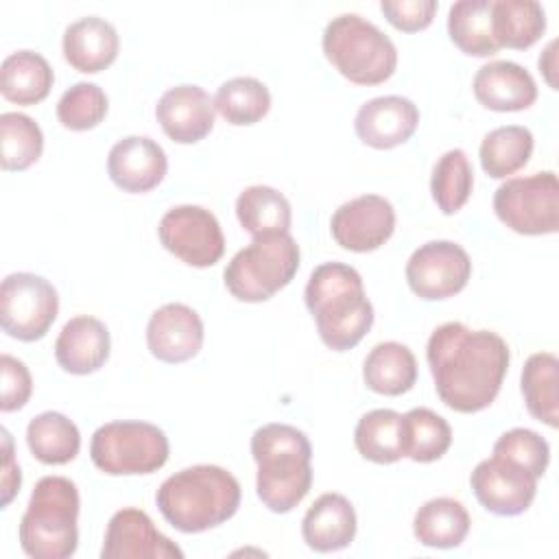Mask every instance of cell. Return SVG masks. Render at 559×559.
<instances>
[{
	"mask_svg": "<svg viewBox=\"0 0 559 559\" xmlns=\"http://www.w3.org/2000/svg\"><path fill=\"white\" fill-rule=\"evenodd\" d=\"M426 358L439 400L456 413H478L500 393L511 354L500 334L448 321L430 334Z\"/></svg>",
	"mask_w": 559,
	"mask_h": 559,
	"instance_id": "6da1fadb",
	"label": "cell"
},
{
	"mask_svg": "<svg viewBox=\"0 0 559 559\" xmlns=\"http://www.w3.org/2000/svg\"><path fill=\"white\" fill-rule=\"evenodd\" d=\"M306 306L321 341L334 352L356 347L373 325V306L360 273L343 262L319 264L306 284Z\"/></svg>",
	"mask_w": 559,
	"mask_h": 559,
	"instance_id": "7a4b0ae2",
	"label": "cell"
},
{
	"mask_svg": "<svg viewBox=\"0 0 559 559\" xmlns=\"http://www.w3.org/2000/svg\"><path fill=\"white\" fill-rule=\"evenodd\" d=\"M155 502L164 520L181 533H203L236 515L240 483L218 465H192L168 476Z\"/></svg>",
	"mask_w": 559,
	"mask_h": 559,
	"instance_id": "3957f363",
	"label": "cell"
},
{
	"mask_svg": "<svg viewBox=\"0 0 559 559\" xmlns=\"http://www.w3.org/2000/svg\"><path fill=\"white\" fill-rule=\"evenodd\" d=\"M258 465L255 491L273 513L293 511L312 485V448L308 437L288 424H264L251 437Z\"/></svg>",
	"mask_w": 559,
	"mask_h": 559,
	"instance_id": "277c9868",
	"label": "cell"
},
{
	"mask_svg": "<svg viewBox=\"0 0 559 559\" xmlns=\"http://www.w3.org/2000/svg\"><path fill=\"white\" fill-rule=\"evenodd\" d=\"M79 489L66 476L35 483L20 520V546L33 559H68L79 546Z\"/></svg>",
	"mask_w": 559,
	"mask_h": 559,
	"instance_id": "5b68a950",
	"label": "cell"
},
{
	"mask_svg": "<svg viewBox=\"0 0 559 559\" xmlns=\"http://www.w3.org/2000/svg\"><path fill=\"white\" fill-rule=\"evenodd\" d=\"M321 44L325 59L356 85H380L397 68V50L389 35L356 13L332 17Z\"/></svg>",
	"mask_w": 559,
	"mask_h": 559,
	"instance_id": "8992f818",
	"label": "cell"
},
{
	"mask_svg": "<svg viewBox=\"0 0 559 559\" xmlns=\"http://www.w3.org/2000/svg\"><path fill=\"white\" fill-rule=\"evenodd\" d=\"M299 269V245L290 234L255 236L225 266V286L238 299L258 304L288 286Z\"/></svg>",
	"mask_w": 559,
	"mask_h": 559,
	"instance_id": "52a82bcc",
	"label": "cell"
},
{
	"mask_svg": "<svg viewBox=\"0 0 559 559\" xmlns=\"http://www.w3.org/2000/svg\"><path fill=\"white\" fill-rule=\"evenodd\" d=\"M168 437L148 421H109L90 443L92 463L109 476L153 474L168 461Z\"/></svg>",
	"mask_w": 559,
	"mask_h": 559,
	"instance_id": "ba28073f",
	"label": "cell"
},
{
	"mask_svg": "<svg viewBox=\"0 0 559 559\" xmlns=\"http://www.w3.org/2000/svg\"><path fill=\"white\" fill-rule=\"evenodd\" d=\"M496 216L515 234L544 236L559 229V181L552 170L507 179L493 194Z\"/></svg>",
	"mask_w": 559,
	"mask_h": 559,
	"instance_id": "9c48e42d",
	"label": "cell"
},
{
	"mask_svg": "<svg viewBox=\"0 0 559 559\" xmlns=\"http://www.w3.org/2000/svg\"><path fill=\"white\" fill-rule=\"evenodd\" d=\"M59 312L55 286L35 273H11L0 286V325L24 343L46 336Z\"/></svg>",
	"mask_w": 559,
	"mask_h": 559,
	"instance_id": "30bf717a",
	"label": "cell"
},
{
	"mask_svg": "<svg viewBox=\"0 0 559 559\" xmlns=\"http://www.w3.org/2000/svg\"><path fill=\"white\" fill-rule=\"evenodd\" d=\"M159 242L181 262L205 269L225 253V236L216 216L201 205H175L157 225Z\"/></svg>",
	"mask_w": 559,
	"mask_h": 559,
	"instance_id": "8fae6325",
	"label": "cell"
},
{
	"mask_svg": "<svg viewBox=\"0 0 559 559\" xmlns=\"http://www.w3.org/2000/svg\"><path fill=\"white\" fill-rule=\"evenodd\" d=\"M469 277L472 260L452 240H430L415 249L406 262L408 286L426 301L454 297L467 286Z\"/></svg>",
	"mask_w": 559,
	"mask_h": 559,
	"instance_id": "7c38bea8",
	"label": "cell"
},
{
	"mask_svg": "<svg viewBox=\"0 0 559 559\" xmlns=\"http://www.w3.org/2000/svg\"><path fill=\"white\" fill-rule=\"evenodd\" d=\"M469 485L476 500L489 513L502 518L524 513L537 493V476L502 456L480 461L469 476Z\"/></svg>",
	"mask_w": 559,
	"mask_h": 559,
	"instance_id": "4fadbf2b",
	"label": "cell"
},
{
	"mask_svg": "<svg viewBox=\"0 0 559 559\" xmlns=\"http://www.w3.org/2000/svg\"><path fill=\"white\" fill-rule=\"evenodd\" d=\"M330 231L336 245L347 251H376L395 231V210L380 194H360L336 207Z\"/></svg>",
	"mask_w": 559,
	"mask_h": 559,
	"instance_id": "5bb4252c",
	"label": "cell"
},
{
	"mask_svg": "<svg viewBox=\"0 0 559 559\" xmlns=\"http://www.w3.org/2000/svg\"><path fill=\"white\" fill-rule=\"evenodd\" d=\"M103 559H181V548L162 535L153 520L135 507L111 515L100 550Z\"/></svg>",
	"mask_w": 559,
	"mask_h": 559,
	"instance_id": "9a60e30c",
	"label": "cell"
},
{
	"mask_svg": "<svg viewBox=\"0 0 559 559\" xmlns=\"http://www.w3.org/2000/svg\"><path fill=\"white\" fill-rule=\"evenodd\" d=\"M203 321L186 304H164L146 323L148 352L162 362H186L203 347Z\"/></svg>",
	"mask_w": 559,
	"mask_h": 559,
	"instance_id": "2e32d148",
	"label": "cell"
},
{
	"mask_svg": "<svg viewBox=\"0 0 559 559\" xmlns=\"http://www.w3.org/2000/svg\"><path fill=\"white\" fill-rule=\"evenodd\" d=\"M166 170L168 159L164 148L146 135H127L118 140L107 155L109 179L131 194L157 188Z\"/></svg>",
	"mask_w": 559,
	"mask_h": 559,
	"instance_id": "e0dca14e",
	"label": "cell"
},
{
	"mask_svg": "<svg viewBox=\"0 0 559 559\" xmlns=\"http://www.w3.org/2000/svg\"><path fill=\"white\" fill-rule=\"evenodd\" d=\"M155 116L177 144H194L214 129V100L199 85H175L162 94Z\"/></svg>",
	"mask_w": 559,
	"mask_h": 559,
	"instance_id": "ac0fdd59",
	"label": "cell"
},
{
	"mask_svg": "<svg viewBox=\"0 0 559 559\" xmlns=\"http://www.w3.org/2000/svg\"><path fill=\"white\" fill-rule=\"evenodd\" d=\"M419 124V109L404 96H378L360 105L354 131L371 148H393L411 140Z\"/></svg>",
	"mask_w": 559,
	"mask_h": 559,
	"instance_id": "d6986e66",
	"label": "cell"
},
{
	"mask_svg": "<svg viewBox=\"0 0 559 559\" xmlns=\"http://www.w3.org/2000/svg\"><path fill=\"white\" fill-rule=\"evenodd\" d=\"M476 100L491 111H522L537 100L533 74L515 61H489L472 83Z\"/></svg>",
	"mask_w": 559,
	"mask_h": 559,
	"instance_id": "ffe728a7",
	"label": "cell"
},
{
	"mask_svg": "<svg viewBox=\"0 0 559 559\" xmlns=\"http://www.w3.org/2000/svg\"><path fill=\"white\" fill-rule=\"evenodd\" d=\"M109 349L111 338L107 325L90 314L70 319L55 341V358L59 367L74 376L98 371L107 362Z\"/></svg>",
	"mask_w": 559,
	"mask_h": 559,
	"instance_id": "44dd1931",
	"label": "cell"
},
{
	"mask_svg": "<svg viewBox=\"0 0 559 559\" xmlns=\"http://www.w3.org/2000/svg\"><path fill=\"white\" fill-rule=\"evenodd\" d=\"M61 48L74 70L96 74L116 61L120 39L114 24L98 15H85L63 31Z\"/></svg>",
	"mask_w": 559,
	"mask_h": 559,
	"instance_id": "7402d4cb",
	"label": "cell"
},
{
	"mask_svg": "<svg viewBox=\"0 0 559 559\" xmlns=\"http://www.w3.org/2000/svg\"><path fill=\"white\" fill-rule=\"evenodd\" d=\"M301 535L308 548L334 552L347 548L356 537V511L341 493H323L306 511Z\"/></svg>",
	"mask_w": 559,
	"mask_h": 559,
	"instance_id": "603a6c76",
	"label": "cell"
},
{
	"mask_svg": "<svg viewBox=\"0 0 559 559\" xmlns=\"http://www.w3.org/2000/svg\"><path fill=\"white\" fill-rule=\"evenodd\" d=\"M362 380L373 393L402 395L411 391L417 380V360L413 352L397 341L378 343L362 362Z\"/></svg>",
	"mask_w": 559,
	"mask_h": 559,
	"instance_id": "cb8c5ba5",
	"label": "cell"
},
{
	"mask_svg": "<svg viewBox=\"0 0 559 559\" xmlns=\"http://www.w3.org/2000/svg\"><path fill=\"white\" fill-rule=\"evenodd\" d=\"M50 63L35 50L11 52L0 66V92L15 105H37L52 87Z\"/></svg>",
	"mask_w": 559,
	"mask_h": 559,
	"instance_id": "d4e9b609",
	"label": "cell"
},
{
	"mask_svg": "<svg viewBox=\"0 0 559 559\" xmlns=\"http://www.w3.org/2000/svg\"><path fill=\"white\" fill-rule=\"evenodd\" d=\"M469 513L454 498H432L424 502L413 520V533L428 548H456L469 533Z\"/></svg>",
	"mask_w": 559,
	"mask_h": 559,
	"instance_id": "484cf974",
	"label": "cell"
},
{
	"mask_svg": "<svg viewBox=\"0 0 559 559\" xmlns=\"http://www.w3.org/2000/svg\"><path fill=\"white\" fill-rule=\"evenodd\" d=\"M491 26L500 48H531L546 31V11L535 0H491Z\"/></svg>",
	"mask_w": 559,
	"mask_h": 559,
	"instance_id": "4316f807",
	"label": "cell"
},
{
	"mask_svg": "<svg viewBox=\"0 0 559 559\" xmlns=\"http://www.w3.org/2000/svg\"><path fill=\"white\" fill-rule=\"evenodd\" d=\"M448 35L472 57H491L500 50L491 26V0H459L448 11Z\"/></svg>",
	"mask_w": 559,
	"mask_h": 559,
	"instance_id": "83f0119b",
	"label": "cell"
},
{
	"mask_svg": "<svg viewBox=\"0 0 559 559\" xmlns=\"http://www.w3.org/2000/svg\"><path fill=\"white\" fill-rule=\"evenodd\" d=\"M522 395L528 413L550 428L559 426V360L550 352L531 354L522 369Z\"/></svg>",
	"mask_w": 559,
	"mask_h": 559,
	"instance_id": "f1b7e54d",
	"label": "cell"
},
{
	"mask_svg": "<svg viewBox=\"0 0 559 559\" xmlns=\"http://www.w3.org/2000/svg\"><path fill=\"white\" fill-rule=\"evenodd\" d=\"M26 443L37 461L46 465H66L79 454L81 435L76 424L63 413L46 411L28 421Z\"/></svg>",
	"mask_w": 559,
	"mask_h": 559,
	"instance_id": "f546056e",
	"label": "cell"
},
{
	"mask_svg": "<svg viewBox=\"0 0 559 559\" xmlns=\"http://www.w3.org/2000/svg\"><path fill=\"white\" fill-rule=\"evenodd\" d=\"M236 216L245 231L255 236L288 234L293 210L288 199L271 186H249L236 199Z\"/></svg>",
	"mask_w": 559,
	"mask_h": 559,
	"instance_id": "4dcf8cb0",
	"label": "cell"
},
{
	"mask_svg": "<svg viewBox=\"0 0 559 559\" xmlns=\"http://www.w3.org/2000/svg\"><path fill=\"white\" fill-rule=\"evenodd\" d=\"M354 443L362 459L371 463H395L404 456L402 415L391 408H373L365 413L354 430Z\"/></svg>",
	"mask_w": 559,
	"mask_h": 559,
	"instance_id": "1f68e13d",
	"label": "cell"
},
{
	"mask_svg": "<svg viewBox=\"0 0 559 559\" xmlns=\"http://www.w3.org/2000/svg\"><path fill=\"white\" fill-rule=\"evenodd\" d=\"M533 133L520 124L491 129L480 142V166L493 179H504L524 168L533 155Z\"/></svg>",
	"mask_w": 559,
	"mask_h": 559,
	"instance_id": "d6a6232c",
	"label": "cell"
},
{
	"mask_svg": "<svg viewBox=\"0 0 559 559\" xmlns=\"http://www.w3.org/2000/svg\"><path fill=\"white\" fill-rule=\"evenodd\" d=\"M404 456L415 463H432L441 459L452 443L450 424L435 411L419 406L402 415Z\"/></svg>",
	"mask_w": 559,
	"mask_h": 559,
	"instance_id": "836d02e7",
	"label": "cell"
},
{
	"mask_svg": "<svg viewBox=\"0 0 559 559\" xmlns=\"http://www.w3.org/2000/svg\"><path fill=\"white\" fill-rule=\"evenodd\" d=\"M214 109L234 127L260 122L271 109L269 87L253 76H234L214 94Z\"/></svg>",
	"mask_w": 559,
	"mask_h": 559,
	"instance_id": "e575fe53",
	"label": "cell"
},
{
	"mask_svg": "<svg viewBox=\"0 0 559 559\" xmlns=\"http://www.w3.org/2000/svg\"><path fill=\"white\" fill-rule=\"evenodd\" d=\"M44 151V133L39 124L17 111H4L0 116V164L4 170L31 168Z\"/></svg>",
	"mask_w": 559,
	"mask_h": 559,
	"instance_id": "d590c367",
	"label": "cell"
},
{
	"mask_svg": "<svg viewBox=\"0 0 559 559\" xmlns=\"http://www.w3.org/2000/svg\"><path fill=\"white\" fill-rule=\"evenodd\" d=\"M472 188H474V170L465 151L461 148L445 151L432 166V175H430V192L437 207L443 214H456L472 197Z\"/></svg>",
	"mask_w": 559,
	"mask_h": 559,
	"instance_id": "8d00e7d4",
	"label": "cell"
},
{
	"mask_svg": "<svg viewBox=\"0 0 559 559\" xmlns=\"http://www.w3.org/2000/svg\"><path fill=\"white\" fill-rule=\"evenodd\" d=\"M107 94L96 83H74L57 103V118L70 131L98 127L107 116Z\"/></svg>",
	"mask_w": 559,
	"mask_h": 559,
	"instance_id": "74e56055",
	"label": "cell"
},
{
	"mask_svg": "<svg viewBox=\"0 0 559 559\" xmlns=\"http://www.w3.org/2000/svg\"><path fill=\"white\" fill-rule=\"evenodd\" d=\"M493 456L509 459L522 467H526L533 476L542 478L548 461L550 448L548 441L531 428H511L498 437L493 443Z\"/></svg>",
	"mask_w": 559,
	"mask_h": 559,
	"instance_id": "f35d334b",
	"label": "cell"
},
{
	"mask_svg": "<svg viewBox=\"0 0 559 559\" xmlns=\"http://www.w3.org/2000/svg\"><path fill=\"white\" fill-rule=\"evenodd\" d=\"M0 411L2 413H13L20 411L31 393H33V378L31 371L26 369V365L22 360H17L11 354H2L0 356Z\"/></svg>",
	"mask_w": 559,
	"mask_h": 559,
	"instance_id": "ab89813d",
	"label": "cell"
},
{
	"mask_svg": "<svg viewBox=\"0 0 559 559\" xmlns=\"http://www.w3.org/2000/svg\"><path fill=\"white\" fill-rule=\"evenodd\" d=\"M439 4L435 0H382L380 2V11L384 13V17L404 33H415L426 28L435 13H437Z\"/></svg>",
	"mask_w": 559,
	"mask_h": 559,
	"instance_id": "60d3db41",
	"label": "cell"
},
{
	"mask_svg": "<svg viewBox=\"0 0 559 559\" xmlns=\"http://www.w3.org/2000/svg\"><path fill=\"white\" fill-rule=\"evenodd\" d=\"M2 448H4V463H2V509L11 504L15 493L22 485V474L13 456V441L7 428H2Z\"/></svg>",
	"mask_w": 559,
	"mask_h": 559,
	"instance_id": "b9f144b4",
	"label": "cell"
},
{
	"mask_svg": "<svg viewBox=\"0 0 559 559\" xmlns=\"http://www.w3.org/2000/svg\"><path fill=\"white\" fill-rule=\"evenodd\" d=\"M555 46H557V41H550V44L546 46V50L542 52V57H539V70L544 72V76H546V81H548V85H550L552 90H557V81L552 79V72L557 70V63H555Z\"/></svg>",
	"mask_w": 559,
	"mask_h": 559,
	"instance_id": "7bdbcfd3",
	"label": "cell"
}]
</instances>
